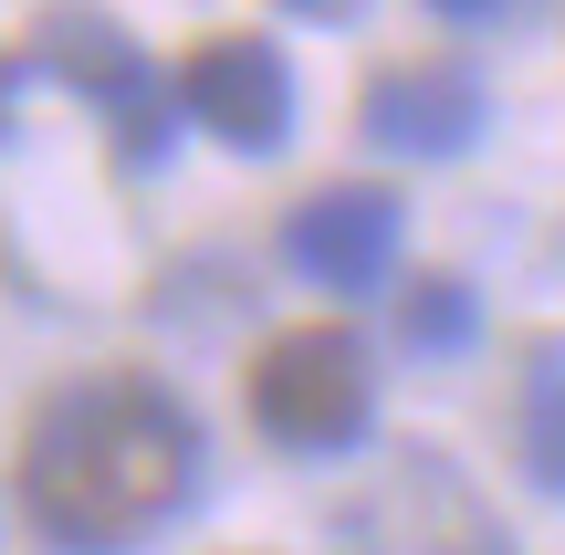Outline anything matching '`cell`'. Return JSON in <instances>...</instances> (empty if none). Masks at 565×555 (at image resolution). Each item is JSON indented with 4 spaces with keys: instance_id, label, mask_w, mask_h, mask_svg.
<instances>
[{
    "instance_id": "1",
    "label": "cell",
    "mask_w": 565,
    "mask_h": 555,
    "mask_svg": "<svg viewBox=\"0 0 565 555\" xmlns=\"http://www.w3.org/2000/svg\"><path fill=\"white\" fill-rule=\"evenodd\" d=\"M200 482V430L147 367L74 377L42 398L32 440H21V503L63 555H126L147 545Z\"/></svg>"
},
{
    "instance_id": "2",
    "label": "cell",
    "mask_w": 565,
    "mask_h": 555,
    "mask_svg": "<svg viewBox=\"0 0 565 555\" xmlns=\"http://www.w3.org/2000/svg\"><path fill=\"white\" fill-rule=\"evenodd\" d=\"M252 430L282 440V451H356L366 419H377V367L345 325H282L263 356H252Z\"/></svg>"
},
{
    "instance_id": "3",
    "label": "cell",
    "mask_w": 565,
    "mask_h": 555,
    "mask_svg": "<svg viewBox=\"0 0 565 555\" xmlns=\"http://www.w3.org/2000/svg\"><path fill=\"white\" fill-rule=\"evenodd\" d=\"M335 555H513V535L492 524V503L471 493L440 451L408 440V451L335 514Z\"/></svg>"
},
{
    "instance_id": "4",
    "label": "cell",
    "mask_w": 565,
    "mask_h": 555,
    "mask_svg": "<svg viewBox=\"0 0 565 555\" xmlns=\"http://www.w3.org/2000/svg\"><path fill=\"white\" fill-rule=\"evenodd\" d=\"M32 63H42L53 84H74L84 105H105V116H116V147H126V158H147V168L168 158L179 95H168V74L116 32V21H95V11H53V21H32Z\"/></svg>"
},
{
    "instance_id": "5",
    "label": "cell",
    "mask_w": 565,
    "mask_h": 555,
    "mask_svg": "<svg viewBox=\"0 0 565 555\" xmlns=\"http://www.w3.org/2000/svg\"><path fill=\"white\" fill-rule=\"evenodd\" d=\"M168 95H179V116H200L231 158H273V147L294 137V74H282V53L263 32H210L200 53L179 63Z\"/></svg>"
},
{
    "instance_id": "6",
    "label": "cell",
    "mask_w": 565,
    "mask_h": 555,
    "mask_svg": "<svg viewBox=\"0 0 565 555\" xmlns=\"http://www.w3.org/2000/svg\"><path fill=\"white\" fill-rule=\"evenodd\" d=\"M282 263H294L303 284H324V293H377L387 263H398V200L366 189V179L294 200V221H282Z\"/></svg>"
},
{
    "instance_id": "7",
    "label": "cell",
    "mask_w": 565,
    "mask_h": 555,
    "mask_svg": "<svg viewBox=\"0 0 565 555\" xmlns=\"http://www.w3.org/2000/svg\"><path fill=\"white\" fill-rule=\"evenodd\" d=\"M482 74L471 63H387L377 84H366V147H387V158H461L471 137H482Z\"/></svg>"
},
{
    "instance_id": "8",
    "label": "cell",
    "mask_w": 565,
    "mask_h": 555,
    "mask_svg": "<svg viewBox=\"0 0 565 555\" xmlns=\"http://www.w3.org/2000/svg\"><path fill=\"white\" fill-rule=\"evenodd\" d=\"M471 335H482V293H471L461 273H429V284L398 293V346L408 356H461Z\"/></svg>"
},
{
    "instance_id": "9",
    "label": "cell",
    "mask_w": 565,
    "mask_h": 555,
    "mask_svg": "<svg viewBox=\"0 0 565 555\" xmlns=\"http://www.w3.org/2000/svg\"><path fill=\"white\" fill-rule=\"evenodd\" d=\"M524 472L565 493V346H534L524 367Z\"/></svg>"
},
{
    "instance_id": "10",
    "label": "cell",
    "mask_w": 565,
    "mask_h": 555,
    "mask_svg": "<svg viewBox=\"0 0 565 555\" xmlns=\"http://www.w3.org/2000/svg\"><path fill=\"white\" fill-rule=\"evenodd\" d=\"M429 11H440V21H513L524 0H429Z\"/></svg>"
},
{
    "instance_id": "11",
    "label": "cell",
    "mask_w": 565,
    "mask_h": 555,
    "mask_svg": "<svg viewBox=\"0 0 565 555\" xmlns=\"http://www.w3.org/2000/svg\"><path fill=\"white\" fill-rule=\"evenodd\" d=\"M282 11H303V21H356L366 0H282Z\"/></svg>"
}]
</instances>
